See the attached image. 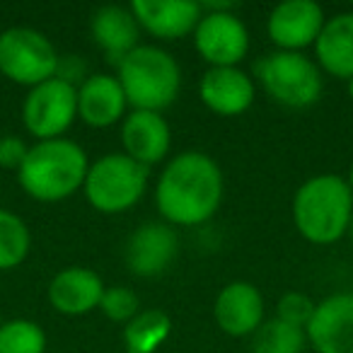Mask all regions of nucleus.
<instances>
[{
  "label": "nucleus",
  "instance_id": "f257e3e1",
  "mask_svg": "<svg viewBox=\"0 0 353 353\" xmlns=\"http://www.w3.org/2000/svg\"><path fill=\"white\" fill-rule=\"evenodd\" d=\"M223 189V172L216 160L201 150H184L162 170L155 187V206L170 225L194 228L216 216Z\"/></svg>",
  "mask_w": 353,
  "mask_h": 353
},
{
  "label": "nucleus",
  "instance_id": "f03ea898",
  "mask_svg": "<svg viewBox=\"0 0 353 353\" xmlns=\"http://www.w3.org/2000/svg\"><path fill=\"white\" fill-rule=\"evenodd\" d=\"M88 170V152L75 141H37L17 170V182L34 201L56 203L83 189Z\"/></svg>",
  "mask_w": 353,
  "mask_h": 353
},
{
  "label": "nucleus",
  "instance_id": "7ed1b4c3",
  "mask_svg": "<svg viewBox=\"0 0 353 353\" xmlns=\"http://www.w3.org/2000/svg\"><path fill=\"white\" fill-rule=\"evenodd\" d=\"M353 216V192L339 174H317L293 196L295 230L307 242L327 247L346 237Z\"/></svg>",
  "mask_w": 353,
  "mask_h": 353
},
{
  "label": "nucleus",
  "instance_id": "20e7f679",
  "mask_svg": "<svg viewBox=\"0 0 353 353\" xmlns=\"http://www.w3.org/2000/svg\"><path fill=\"white\" fill-rule=\"evenodd\" d=\"M117 80L128 107L157 112L172 107L182 90V68L170 51L152 44H138L117 65Z\"/></svg>",
  "mask_w": 353,
  "mask_h": 353
},
{
  "label": "nucleus",
  "instance_id": "39448f33",
  "mask_svg": "<svg viewBox=\"0 0 353 353\" xmlns=\"http://www.w3.org/2000/svg\"><path fill=\"white\" fill-rule=\"evenodd\" d=\"M148 189V167L138 165L123 152H109L92 162L83 192L88 203L99 213H123L143 199Z\"/></svg>",
  "mask_w": 353,
  "mask_h": 353
},
{
  "label": "nucleus",
  "instance_id": "423d86ee",
  "mask_svg": "<svg viewBox=\"0 0 353 353\" xmlns=\"http://www.w3.org/2000/svg\"><path fill=\"white\" fill-rule=\"evenodd\" d=\"M256 78L274 102L290 109H305L319 102L324 80L319 65L305 54L274 51L259 59Z\"/></svg>",
  "mask_w": 353,
  "mask_h": 353
},
{
  "label": "nucleus",
  "instance_id": "0eeeda50",
  "mask_svg": "<svg viewBox=\"0 0 353 353\" xmlns=\"http://www.w3.org/2000/svg\"><path fill=\"white\" fill-rule=\"evenodd\" d=\"M61 56L49 37L32 27H10L0 32V73L22 88H37L56 78Z\"/></svg>",
  "mask_w": 353,
  "mask_h": 353
},
{
  "label": "nucleus",
  "instance_id": "6e6552de",
  "mask_svg": "<svg viewBox=\"0 0 353 353\" xmlns=\"http://www.w3.org/2000/svg\"><path fill=\"white\" fill-rule=\"evenodd\" d=\"M78 119V88L61 75L37 85L22 102V121L37 141H54Z\"/></svg>",
  "mask_w": 353,
  "mask_h": 353
},
{
  "label": "nucleus",
  "instance_id": "1a4fd4ad",
  "mask_svg": "<svg viewBox=\"0 0 353 353\" xmlns=\"http://www.w3.org/2000/svg\"><path fill=\"white\" fill-rule=\"evenodd\" d=\"M194 46L211 68H237L250 54V32L232 10H203Z\"/></svg>",
  "mask_w": 353,
  "mask_h": 353
},
{
  "label": "nucleus",
  "instance_id": "9d476101",
  "mask_svg": "<svg viewBox=\"0 0 353 353\" xmlns=\"http://www.w3.org/2000/svg\"><path fill=\"white\" fill-rule=\"evenodd\" d=\"M324 22V10L314 0H283L269 12L266 34L279 51H295L314 46Z\"/></svg>",
  "mask_w": 353,
  "mask_h": 353
},
{
  "label": "nucleus",
  "instance_id": "9b49d317",
  "mask_svg": "<svg viewBox=\"0 0 353 353\" xmlns=\"http://www.w3.org/2000/svg\"><path fill=\"white\" fill-rule=\"evenodd\" d=\"M305 336L317 353H353V293H334L317 303Z\"/></svg>",
  "mask_w": 353,
  "mask_h": 353
},
{
  "label": "nucleus",
  "instance_id": "f8f14e48",
  "mask_svg": "<svg viewBox=\"0 0 353 353\" xmlns=\"http://www.w3.org/2000/svg\"><path fill=\"white\" fill-rule=\"evenodd\" d=\"M128 8L141 30L165 41L194 34L199 20L203 17L201 3L192 0H133Z\"/></svg>",
  "mask_w": 353,
  "mask_h": 353
},
{
  "label": "nucleus",
  "instance_id": "ddd939ff",
  "mask_svg": "<svg viewBox=\"0 0 353 353\" xmlns=\"http://www.w3.org/2000/svg\"><path fill=\"white\" fill-rule=\"evenodd\" d=\"M179 252L176 232L167 223H145L126 242V266L138 279H152L167 271Z\"/></svg>",
  "mask_w": 353,
  "mask_h": 353
},
{
  "label": "nucleus",
  "instance_id": "4468645a",
  "mask_svg": "<svg viewBox=\"0 0 353 353\" xmlns=\"http://www.w3.org/2000/svg\"><path fill=\"white\" fill-rule=\"evenodd\" d=\"M213 319L228 336H252L264 324V298L259 288L250 281L228 283L216 298Z\"/></svg>",
  "mask_w": 353,
  "mask_h": 353
},
{
  "label": "nucleus",
  "instance_id": "2eb2a0df",
  "mask_svg": "<svg viewBox=\"0 0 353 353\" xmlns=\"http://www.w3.org/2000/svg\"><path fill=\"white\" fill-rule=\"evenodd\" d=\"M121 145L123 155L148 167L162 162L172 148V131L165 117L157 112L133 109L121 121Z\"/></svg>",
  "mask_w": 353,
  "mask_h": 353
},
{
  "label": "nucleus",
  "instance_id": "dca6fc26",
  "mask_svg": "<svg viewBox=\"0 0 353 353\" xmlns=\"http://www.w3.org/2000/svg\"><path fill=\"white\" fill-rule=\"evenodd\" d=\"M107 290L104 281L88 266H68L49 283V305L65 317H83L99 307Z\"/></svg>",
  "mask_w": 353,
  "mask_h": 353
},
{
  "label": "nucleus",
  "instance_id": "f3484780",
  "mask_svg": "<svg viewBox=\"0 0 353 353\" xmlns=\"http://www.w3.org/2000/svg\"><path fill=\"white\" fill-rule=\"evenodd\" d=\"M199 94L206 109L218 117H240L254 104V80L242 68H208Z\"/></svg>",
  "mask_w": 353,
  "mask_h": 353
},
{
  "label": "nucleus",
  "instance_id": "a211bd4d",
  "mask_svg": "<svg viewBox=\"0 0 353 353\" xmlns=\"http://www.w3.org/2000/svg\"><path fill=\"white\" fill-rule=\"evenodd\" d=\"M126 94L117 75L94 73L78 88V117L90 128H109L126 117Z\"/></svg>",
  "mask_w": 353,
  "mask_h": 353
},
{
  "label": "nucleus",
  "instance_id": "6ab92c4d",
  "mask_svg": "<svg viewBox=\"0 0 353 353\" xmlns=\"http://www.w3.org/2000/svg\"><path fill=\"white\" fill-rule=\"evenodd\" d=\"M90 32L99 49L107 54V59L114 65H119L141 39V27L133 17L131 8L121 6H104L94 10L90 20Z\"/></svg>",
  "mask_w": 353,
  "mask_h": 353
},
{
  "label": "nucleus",
  "instance_id": "aec40b11",
  "mask_svg": "<svg viewBox=\"0 0 353 353\" xmlns=\"http://www.w3.org/2000/svg\"><path fill=\"white\" fill-rule=\"evenodd\" d=\"M314 56L319 68L332 78L346 83L353 78V10L339 12L324 22L314 41Z\"/></svg>",
  "mask_w": 353,
  "mask_h": 353
},
{
  "label": "nucleus",
  "instance_id": "412c9836",
  "mask_svg": "<svg viewBox=\"0 0 353 353\" xmlns=\"http://www.w3.org/2000/svg\"><path fill=\"white\" fill-rule=\"evenodd\" d=\"M172 332V319L162 310H141L123 329L128 353H155Z\"/></svg>",
  "mask_w": 353,
  "mask_h": 353
},
{
  "label": "nucleus",
  "instance_id": "4be33fe9",
  "mask_svg": "<svg viewBox=\"0 0 353 353\" xmlns=\"http://www.w3.org/2000/svg\"><path fill=\"white\" fill-rule=\"evenodd\" d=\"M32 235L17 213L0 208V271H10L27 259Z\"/></svg>",
  "mask_w": 353,
  "mask_h": 353
},
{
  "label": "nucleus",
  "instance_id": "5701e85b",
  "mask_svg": "<svg viewBox=\"0 0 353 353\" xmlns=\"http://www.w3.org/2000/svg\"><path fill=\"white\" fill-rule=\"evenodd\" d=\"M305 343V329L285 324L276 317L252 334V353H303Z\"/></svg>",
  "mask_w": 353,
  "mask_h": 353
},
{
  "label": "nucleus",
  "instance_id": "b1692460",
  "mask_svg": "<svg viewBox=\"0 0 353 353\" xmlns=\"http://www.w3.org/2000/svg\"><path fill=\"white\" fill-rule=\"evenodd\" d=\"M46 334L32 319H8L0 327V353H44Z\"/></svg>",
  "mask_w": 353,
  "mask_h": 353
},
{
  "label": "nucleus",
  "instance_id": "393cba45",
  "mask_svg": "<svg viewBox=\"0 0 353 353\" xmlns=\"http://www.w3.org/2000/svg\"><path fill=\"white\" fill-rule=\"evenodd\" d=\"M99 310L107 319L117 324H128L138 312H141V300L128 285H112L104 290Z\"/></svg>",
  "mask_w": 353,
  "mask_h": 353
},
{
  "label": "nucleus",
  "instance_id": "a878e982",
  "mask_svg": "<svg viewBox=\"0 0 353 353\" xmlns=\"http://www.w3.org/2000/svg\"><path fill=\"white\" fill-rule=\"evenodd\" d=\"M314 307H317V303L310 295L300 293V290H290L276 305V319H281L285 324H293L298 329H305L310 319H312Z\"/></svg>",
  "mask_w": 353,
  "mask_h": 353
},
{
  "label": "nucleus",
  "instance_id": "bb28decb",
  "mask_svg": "<svg viewBox=\"0 0 353 353\" xmlns=\"http://www.w3.org/2000/svg\"><path fill=\"white\" fill-rule=\"evenodd\" d=\"M27 152V143L20 136H3L0 138V167L3 170H20L22 162H25Z\"/></svg>",
  "mask_w": 353,
  "mask_h": 353
},
{
  "label": "nucleus",
  "instance_id": "cd10ccee",
  "mask_svg": "<svg viewBox=\"0 0 353 353\" xmlns=\"http://www.w3.org/2000/svg\"><path fill=\"white\" fill-rule=\"evenodd\" d=\"M346 237L351 240V245H353V216H351V223H348V232H346Z\"/></svg>",
  "mask_w": 353,
  "mask_h": 353
},
{
  "label": "nucleus",
  "instance_id": "c85d7f7f",
  "mask_svg": "<svg viewBox=\"0 0 353 353\" xmlns=\"http://www.w3.org/2000/svg\"><path fill=\"white\" fill-rule=\"evenodd\" d=\"M346 182H348V187H351V192H353V165H351V170H348V179H346Z\"/></svg>",
  "mask_w": 353,
  "mask_h": 353
},
{
  "label": "nucleus",
  "instance_id": "c756f323",
  "mask_svg": "<svg viewBox=\"0 0 353 353\" xmlns=\"http://www.w3.org/2000/svg\"><path fill=\"white\" fill-rule=\"evenodd\" d=\"M348 97H351V102H353V78L348 80Z\"/></svg>",
  "mask_w": 353,
  "mask_h": 353
},
{
  "label": "nucleus",
  "instance_id": "7c9ffc66",
  "mask_svg": "<svg viewBox=\"0 0 353 353\" xmlns=\"http://www.w3.org/2000/svg\"><path fill=\"white\" fill-rule=\"evenodd\" d=\"M3 324H6V319H3V314H0V327H3Z\"/></svg>",
  "mask_w": 353,
  "mask_h": 353
},
{
  "label": "nucleus",
  "instance_id": "2f4dec72",
  "mask_svg": "<svg viewBox=\"0 0 353 353\" xmlns=\"http://www.w3.org/2000/svg\"><path fill=\"white\" fill-rule=\"evenodd\" d=\"M351 10H353V6H351Z\"/></svg>",
  "mask_w": 353,
  "mask_h": 353
}]
</instances>
